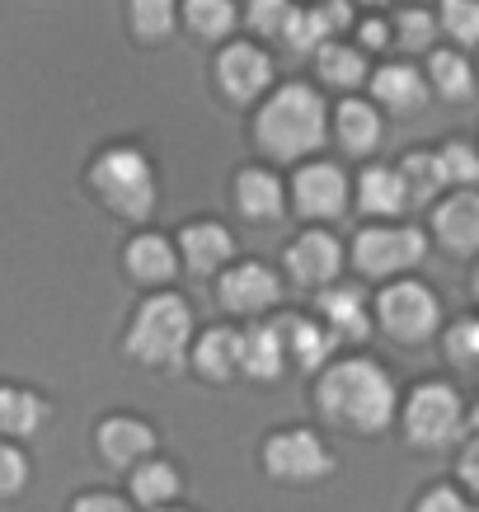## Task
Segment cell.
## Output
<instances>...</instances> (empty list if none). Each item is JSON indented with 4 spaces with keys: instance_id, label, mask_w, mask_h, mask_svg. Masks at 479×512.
Wrapping results in <instances>:
<instances>
[{
    "instance_id": "cell-1",
    "label": "cell",
    "mask_w": 479,
    "mask_h": 512,
    "mask_svg": "<svg viewBox=\"0 0 479 512\" xmlns=\"http://www.w3.org/2000/svg\"><path fill=\"white\" fill-rule=\"evenodd\" d=\"M320 409L353 433H381L395 414V386L376 362L348 357L320 376Z\"/></svg>"
},
{
    "instance_id": "cell-2",
    "label": "cell",
    "mask_w": 479,
    "mask_h": 512,
    "mask_svg": "<svg viewBox=\"0 0 479 512\" xmlns=\"http://www.w3.org/2000/svg\"><path fill=\"white\" fill-rule=\"evenodd\" d=\"M254 137H259V146L268 156L278 160H301L310 151H320L329 137L325 99L310 85H282V90L268 94L259 123H254Z\"/></svg>"
},
{
    "instance_id": "cell-3",
    "label": "cell",
    "mask_w": 479,
    "mask_h": 512,
    "mask_svg": "<svg viewBox=\"0 0 479 512\" xmlns=\"http://www.w3.org/2000/svg\"><path fill=\"white\" fill-rule=\"evenodd\" d=\"M188 334H193V311H188L184 296H151L137 311L132 329H127V348L137 362H151V367H174L188 348Z\"/></svg>"
},
{
    "instance_id": "cell-4",
    "label": "cell",
    "mask_w": 479,
    "mask_h": 512,
    "mask_svg": "<svg viewBox=\"0 0 479 512\" xmlns=\"http://www.w3.org/2000/svg\"><path fill=\"white\" fill-rule=\"evenodd\" d=\"M90 184L118 217H132V221L151 217L155 174H151V160L141 156L137 146H113V151H104V156L94 160Z\"/></svg>"
},
{
    "instance_id": "cell-5",
    "label": "cell",
    "mask_w": 479,
    "mask_h": 512,
    "mask_svg": "<svg viewBox=\"0 0 479 512\" xmlns=\"http://www.w3.org/2000/svg\"><path fill=\"white\" fill-rule=\"evenodd\" d=\"M423 254H428V240H423V231H414V226H367V231H357V245H353L357 268L371 273V278L404 273V268H414Z\"/></svg>"
},
{
    "instance_id": "cell-6",
    "label": "cell",
    "mask_w": 479,
    "mask_h": 512,
    "mask_svg": "<svg viewBox=\"0 0 479 512\" xmlns=\"http://www.w3.org/2000/svg\"><path fill=\"white\" fill-rule=\"evenodd\" d=\"M404 428H409V442L418 447H447L451 437L461 433V395L451 386H418L404 404Z\"/></svg>"
},
{
    "instance_id": "cell-7",
    "label": "cell",
    "mask_w": 479,
    "mask_h": 512,
    "mask_svg": "<svg viewBox=\"0 0 479 512\" xmlns=\"http://www.w3.org/2000/svg\"><path fill=\"white\" fill-rule=\"evenodd\" d=\"M376 311H381V325L404 343L428 339L437 329V296L423 282H395V287H386Z\"/></svg>"
},
{
    "instance_id": "cell-8",
    "label": "cell",
    "mask_w": 479,
    "mask_h": 512,
    "mask_svg": "<svg viewBox=\"0 0 479 512\" xmlns=\"http://www.w3.org/2000/svg\"><path fill=\"white\" fill-rule=\"evenodd\" d=\"M263 461H268V470H273L278 480H320L329 470V451L315 433L292 428V433H278L268 442Z\"/></svg>"
},
{
    "instance_id": "cell-9",
    "label": "cell",
    "mask_w": 479,
    "mask_h": 512,
    "mask_svg": "<svg viewBox=\"0 0 479 512\" xmlns=\"http://www.w3.org/2000/svg\"><path fill=\"white\" fill-rule=\"evenodd\" d=\"M292 202L306 212V217H339L348 207V179H343L339 165H301L292 179Z\"/></svg>"
},
{
    "instance_id": "cell-10",
    "label": "cell",
    "mask_w": 479,
    "mask_h": 512,
    "mask_svg": "<svg viewBox=\"0 0 479 512\" xmlns=\"http://www.w3.org/2000/svg\"><path fill=\"white\" fill-rule=\"evenodd\" d=\"M278 296H282L278 273H268L263 264H235L221 278V306L235 315H259L268 306H278Z\"/></svg>"
},
{
    "instance_id": "cell-11",
    "label": "cell",
    "mask_w": 479,
    "mask_h": 512,
    "mask_svg": "<svg viewBox=\"0 0 479 512\" xmlns=\"http://www.w3.org/2000/svg\"><path fill=\"white\" fill-rule=\"evenodd\" d=\"M287 268H292V278L301 282V287H329L343 268V249L334 235L306 231L292 249H287Z\"/></svg>"
},
{
    "instance_id": "cell-12",
    "label": "cell",
    "mask_w": 479,
    "mask_h": 512,
    "mask_svg": "<svg viewBox=\"0 0 479 512\" xmlns=\"http://www.w3.org/2000/svg\"><path fill=\"white\" fill-rule=\"evenodd\" d=\"M217 80L231 99L245 104V99L263 94V85L273 80V62H268V52H259L254 43H231L217 62Z\"/></svg>"
},
{
    "instance_id": "cell-13",
    "label": "cell",
    "mask_w": 479,
    "mask_h": 512,
    "mask_svg": "<svg viewBox=\"0 0 479 512\" xmlns=\"http://www.w3.org/2000/svg\"><path fill=\"white\" fill-rule=\"evenodd\" d=\"M282 362H287V348H282L278 320L249 325L245 334H240V372L245 376H254V381H278Z\"/></svg>"
},
{
    "instance_id": "cell-14",
    "label": "cell",
    "mask_w": 479,
    "mask_h": 512,
    "mask_svg": "<svg viewBox=\"0 0 479 512\" xmlns=\"http://www.w3.org/2000/svg\"><path fill=\"white\" fill-rule=\"evenodd\" d=\"M437 240L451 249V254H475L479 249V193H456L437 207Z\"/></svg>"
},
{
    "instance_id": "cell-15",
    "label": "cell",
    "mask_w": 479,
    "mask_h": 512,
    "mask_svg": "<svg viewBox=\"0 0 479 512\" xmlns=\"http://www.w3.org/2000/svg\"><path fill=\"white\" fill-rule=\"evenodd\" d=\"M282 329V348L301 362V372H315V367H325L329 353H334V334L329 329H320L315 320H306V315H282L278 320Z\"/></svg>"
},
{
    "instance_id": "cell-16",
    "label": "cell",
    "mask_w": 479,
    "mask_h": 512,
    "mask_svg": "<svg viewBox=\"0 0 479 512\" xmlns=\"http://www.w3.org/2000/svg\"><path fill=\"white\" fill-rule=\"evenodd\" d=\"M320 315H325V325L334 339H367V301H362V292L357 287H325L320 292Z\"/></svg>"
},
{
    "instance_id": "cell-17",
    "label": "cell",
    "mask_w": 479,
    "mask_h": 512,
    "mask_svg": "<svg viewBox=\"0 0 479 512\" xmlns=\"http://www.w3.org/2000/svg\"><path fill=\"white\" fill-rule=\"evenodd\" d=\"M179 249H184V259L193 273H217L226 259H231V235H226V226H217V221H193V226H184L179 231Z\"/></svg>"
},
{
    "instance_id": "cell-18",
    "label": "cell",
    "mask_w": 479,
    "mask_h": 512,
    "mask_svg": "<svg viewBox=\"0 0 479 512\" xmlns=\"http://www.w3.org/2000/svg\"><path fill=\"white\" fill-rule=\"evenodd\" d=\"M235 207H240L249 221H278L282 207H287L278 174H268V170H240V179H235Z\"/></svg>"
},
{
    "instance_id": "cell-19",
    "label": "cell",
    "mask_w": 479,
    "mask_h": 512,
    "mask_svg": "<svg viewBox=\"0 0 479 512\" xmlns=\"http://www.w3.org/2000/svg\"><path fill=\"white\" fill-rule=\"evenodd\" d=\"M371 90L395 113H414L428 104V85H423V76H418L414 66H381L376 80H371Z\"/></svg>"
},
{
    "instance_id": "cell-20",
    "label": "cell",
    "mask_w": 479,
    "mask_h": 512,
    "mask_svg": "<svg viewBox=\"0 0 479 512\" xmlns=\"http://www.w3.org/2000/svg\"><path fill=\"white\" fill-rule=\"evenodd\" d=\"M151 447H155V433L137 419H109L99 428V451L109 456L113 466H132V461H141Z\"/></svg>"
},
{
    "instance_id": "cell-21",
    "label": "cell",
    "mask_w": 479,
    "mask_h": 512,
    "mask_svg": "<svg viewBox=\"0 0 479 512\" xmlns=\"http://www.w3.org/2000/svg\"><path fill=\"white\" fill-rule=\"evenodd\" d=\"M357 202H362V212H371V217H400L404 207H409L400 170H381V165L367 170L362 184H357Z\"/></svg>"
},
{
    "instance_id": "cell-22",
    "label": "cell",
    "mask_w": 479,
    "mask_h": 512,
    "mask_svg": "<svg viewBox=\"0 0 479 512\" xmlns=\"http://www.w3.org/2000/svg\"><path fill=\"white\" fill-rule=\"evenodd\" d=\"M179 259H174V245L165 235H137L127 245V273L137 282H170Z\"/></svg>"
},
{
    "instance_id": "cell-23",
    "label": "cell",
    "mask_w": 479,
    "mask_h": 512,
    "mask_svg": "<svg viewBox=\"0 0 479 512\" xmlns=\"http://www.w3.org/2000/svg\"><path fill=\"white\" fill-rule=\"evenodd\" d=\"M47 419V404L29 390H15V386H0V433L10 437H29L38 433Z\"/></svg>"
},
{
    "instance_id": "cell-24",
    "label": "cell",
    "mask_w": 479,
    "mask_h": 512,
    "mask_svg": "<svg viewBox=\"0 0 479 512\" xmlns=\"http://www.w3.org/2000/svg\"><path fill=\"white\" fill-rule=\"evenodd\" d=\"M400 179H404V193H409V207H423V202H433L447 184V174H442V160L433 151H409L400 165Z\"/></svg>"
},
{
    "instance_id": "cell-25",
    "label": "cell",
    "mask_w": 479,
    "mask_h": 512,
    "mask_svg": "<svg viewBox=\"0 0 479 512\" xmlns=\"http://www.w3.org/2000/svg\"><path fill=\"white\" fill-rule=\"evenodd\" d=\"M198 372L212 381H226L231 372H240V334L235 329H207L198 343Z\"/></svg>"
},
{
    "instance_id": "cell-26",
    "label": "cell",
    "mask_w": 479,
    "mask_h": 512,
    "mask_svg": "<svg viewBox=\"0 0 479 512\" xmlns=\"http://www.w3.org/2000/svg\"><path fill=\"white\" fill-rule=\"evenodd\" d=\"M334 123H339V141L348 151H371L376 141H381V118L371 104L362 99H343L339 113H334Z\"/></svg>"
},
{
    "instance_id": "cell-27",
    "label": "cell",
    "mask_w": 479,
    "mask_h": 512,
    "mask_svg": "<svg viewBox=\"0 0 479 512\" xmlns=\"http://www.w3.org/2000/svg\"><path fill=\"white\" fill-rule=\"evenodd\" d=\"M315 66H320V80H325V85H339V90H353V85L367 80V57H362L357 47H343V43L320 47Z\"/></svg>"
},
{
    "instance_id": "cell-28",
    "label": "cell",
    "mask_w": 479,
    "mask_h": 512,
    "mask_svg": "<svg viewBox=\"0 0 479 512\" xmlns=\"http://www.w3.org/2000/svg\"><path fill=\"white\" fill-rule=\"evenodd\" d=\"M433 90L451 104H465L470 94H475V76H470V62H465L461 52H433Z\"/></svg>"
},
{
    "instance_id": "cell-29",
    "label": "cell",
    "mask_w": 479,
    "mask_h": 512,
    "mask_svg": "<svg viewBox=\"0 0 479 512\" xmlns=\"http://www.w3.org/2000/svg\"><path fill=\"white\" fill-rule=\"evenodd\" d=\"M282 43L292 47V52H320L325 43H334V29H329L325 10H292Z\"/></svg>"
},
{
    "instance_id": "cell-30",
    "label": "cell",
    "mask_w": 479,
    "mask_h": 512,
    "mask_svg": "<svg viewBox=\"0 0 479 512\" xmlns=\"http://www.w3.org/2000/svg\"><path fill=\"white\" fill-rule=\"evenodd\" d=\"M132 494H137L146 508H160L165 498L179 494V470L165 466V461H146V466L132 475Z\"/></svg>"
},
{
    "instance_id": "cell-31",
    "label": "cell",
    "mask_w": 479,
    "mask_h": 512,
    "mask_svg": "<svg viewBox=\"0 0 479 512\" xmlns=\"http://www.w3.org/2000/svg\"><path fill=\"white\" fill-rule=\"evenodd\" d=\"M184 19L188 29L202 33V38H221L235 24V5L231 0H184Z\"/></svg>"
},
{
    "instance_id": "cell-32",
    "label": "cell",
    "mask_w": 479,
    "mask_h": 512,
    "mask_svg": "<svg viewBox=\"0 0 479 512\" xmlns=\"http://www.w3.org/2000/svg\"><path fill=\"white\" fill-rule=\"evenodd\" d=\"M174 19H179V5L174 0H132V29L141 38H170Z\"/></svg>"
},
{
    "instance_id": "cell-33",
    "label": "cell",
    "mask_w": 479,
    "mask_h": 512,
    "mask_svg": "<svg viewBox=\"0 0 479 512\" xmlns=\"http://www.w3.org/2000/svg\"><path fill=\"white\" fill-rule=\"evenodd\" d=\"M442 29L456 43H479V0H442Z\"/></svg>"
},
{
    "instance_id": "cell-34",
    "label": "cell",
    "mask_w": 479,
    "mask_h": 512,
    "mask_svg": "<svg viewBox=\"0 0 479 512\" xmlns=\"http://www.w3.org/2000/svg\"><path fill=\"white\" fill-rule=\"evenodd\" d=\"M433 15L428 10H400V19H395V43L409 47V52H423V47H433Z\"/></svg>"
},
{
    "instance_id": "cell-35",
    "label": "cell",
    "mask_w": 479,
    "mask_h": 512,
    "mask_svg": "<svg viewBox=\"0 0 479 512\" xmlns=\"http://www.w3.org/2000/svg\"><path fill=\"white\" fill-rule=\"evenodd\" d=\"M292 19V0H249V29H259L263 38H282Z\"/></svg>"
},
{
    "instance_id": "cell-36",
    "label": "cell",
    "mask_w": 479,
    "mask_h": 512,
    "mask_svg": "<svg viewBox=\"0 0 479 512\" xmlns=\"http://www.w3.org/2000/svg\"><path fill=\"white\" fill-rule=\"evenodd\" d=\"M442 174H447V184H479V156L465 146V141H451L447 151H442Z\"/></svg>"
},
{
    "instance_id": "cell-37",
    "label": "cell",
    "mask_w": 479,
    "mask_h": 512,
    "mask_svg": "<svg viewBox=\"0 0 479 512\" xmlns=\"http://www.w3.org/2000/svg\"><path fill=\"white\" fill-rule=\"evenodd\" d=\"M447 353H451V362H461V367H479V320H461V325L451 329Z\"/></svg>"
},
{
    "instance_id": "cell-38",
    "label": "cell",
    "mask_w": 479,
    "mask_h": 512,
    "mask_svg": "<svg viewBox=\"0 0 479 512\" xmlns=\"http://www.w3.org/2000/svg\"><path fill=\"white\" fill-rule=\"evenodd\" d=\"M29 480V461H24V451L10 447V442H0V494H19Z\"/></svg>"
},
{
    "instance_id": "cell-39",
    "label": "cell",
    "mask_w": 479,
    "mask_h": 512,
    "mask_svg": "<svg viewBox=\"0 0 479 512\" xmlns=\"http://www.w3.org/2000/svg\"><path fill=\"white\" fill-rule=\"evenodd\" d=\"M418 512H479L475 503H465L461 494H451V489H433V494L418 503Z\"/></svg>"
},
{
    "instance_id": "cell-40",
    "label": "cell",
    "mask_w": 479,
    "mask_h": 512,
    "mask_svg": "<svg viewBox=\"0 0 479 512\" xmlns=\"http://www.w3.org/2000/svg\"><path fill=\"white\" fill-rule=\"evenodd\" d=\"M71 512H127V503L118 494H85Z\"/></svg>"
},
{
    "instance_id": "cell-41",
    "label": "cell",
    "mask_w": 479,
    "mask_h": 512,
    "mask_svg": "<svg viewBox=\"0 0 479 512\" xmlns=\"http://www.w3.org/2000/svg\"><path fill=\"white\" fill-rule=\"evenodd\" d=\"M320 10H325V19H329V29H334V33L353 24V5H348V0H325Z\"/></svg>"
},
{
    "instance_id": "cell-42",
    "label": "cell",
    "mask_w": 479,
    "mask_h": 512,
    "mask_svg": "<svg viewBox=\"0 0 479 512\" xmlns=\"http://www.w3.org/2000/svg\"><path fill=\"white\" fill-rule=\"evenodd\" d=\"M461 480L470 484V489H479V442H470L461 456Z\"/></svg>"
},
{
    "instance_id": "cell-43",
    "label": "cell",
    "mask_w": 479,
    "mask_h": 512,
    "mask_svg": "<svg viewBox=\"0 0 479 512\" xmlns=\"http://www.w3.org/2000/svg\"><path fill=\"white\" fill-rule=\"evenodd\" d=\"M362 43H367V47H386L390 43V29L381 24V19H371V24H362Z\"/></svg>"
},
{
    "instance_id": "cell-44",
    "label": "cell",
    "mask_w": 479,
    "mask_h": 512,
    "mask_svg": "<svg viewBox=\"0 0 479 512\" xmlns=\"http://www.w3.org/2000/svg\"><path fill=\"white\" fill-rule=\"evenodd\" d=\"M151 512H179V508H151Z\"/></svg>"
},
{
    "instance_id": "cell-45",
    "label": "cell",
    "mask_w": 479,
    "mask_h": 512,
    "mask_svg": "<svg viewBox=\"0 0 479 512\" xmlns=\"http://www.w3.org/2000/svg\"><path fill=\"white\" fill-rule=\"evenodd\" d=\"M475 428H479V404H475Z\"/></svg>"
},
{
    "instance_id": "cell-46",
    "label": "cell",
    "mask_w": 479,
    "mask_h": 512,
    "mask_svg": "<svg viewBox=\"0 0 479 512\" xmlns=\"http://www.w3.org/2000/svg\"><path fill=\"white\" fill-rule=\"evenodd\" d=\"M475 292H479V273H475Z\"/></svg>"
},
{
    "instance_id": "cell-47",
    "label": "cell",
    "mask_w": 479,
    "mask_h": 512,
    "mask_svg": "<svg viewBox=\"0 0 479 512\" xmlns=\"http://www.w3.org/2000/svg\"><path fill=\"white\" fill-rule=\"evenodd\" d=\"M367 5H381V0H367Z\"/></svg>"
}]
</instances>
